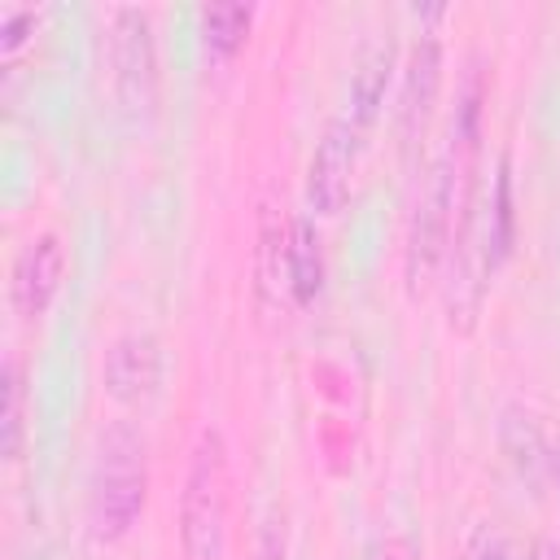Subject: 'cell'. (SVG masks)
I'll return each instance as SVG.
<instances>
[{
    "label": "cell",
    "mask_w": 560,
    "mask_h": 560,
    "mask_svg": "<svg viewBox=\"0 0 560 560\" xmlns=\"http://www.w3.org/2000/svg\"><path fill=\"white\" fill-rule=\"evenodd\" d=\"M149 477H144V442L127 424H109L96 446L92 494H88V525L92 538L118 542L144 512Z\"/></svg>",
    "instance_id": "cell-1"
},
{
    "label": "cell",
    "mask_w": 560,
    "mask_h": 560,
    "mask_svg": "<svg viewBox=\"0 0 560 560\" xmlns=\"http://www.w3.org/2000/svg\"><path fill=\"white\" fill-rule=\"evenodd\" d=\"M228 534V455L223 438L206 429L197 438L184 494H179V542L188 560H219Z\"/></svg>",
    "instance_id": "cell-2"
},
{
    "label": "cell",
    "mask_w": 560,
    "mask_h": 560,
    "mask_svg": "<svg viewBox=\"0 0 560 560\" xmlns=\"http://www.w3.org/2000/svg\"><path fill=\"white\" fill-rule=\"evenodd\" d=\"M109 52H114V83H118V101L127 114H153L158 105V52H153V26L144 9H118L114 13V35H109Z\"/></svg>",
    "instance_id": "cell-3"
},
{
    "label": "cell",
    "mask_w": 560,
    "mask_h": 560,
    "mask_svg": "<svg viewBox=\"0 0 560 560\" xmlns=\"http://www.w3.org/2000/svg\"><path fill=\"white\" fill-rule=\"evenodd\" d=\"M354 131L346 118L328 122V131L319 136L315 144V158H311V171H306V201L315 214L332 219L346 210L350 201V175H354Z\"/></svg>",
    "instance_id": "cell-4"
},
{
    "label": "cell",
    "mask_w": 560,
    "mask_h": 560,
    "mask_svg": "<svg viewBox=\"0 0 560 560\" xmlns=\"http://www.w3.org/2000/svg\"><path fill=\"white\" fill-rule=\"evenodd\" d=\"M105 394L114 402H144L158 394L162 385V346L153 332H122L109 350H105V368H101Z\"/></svg>",
    "instance_id": "cell-5"
},
{
    "label": "cell",
    "mask_w": 560,
    "mask_h": 560,
    "mask_svg": "<svg viewBox=\"0 0 560 560\" xmlns=\"http://www.w3.org/2000/svg\"><path fill=\"white\" fill-rule=\"evenodd\" d=\"M438 88H442V48L433 35H420L411 44L407 57V74H402V96H398V140L402 153L416 149V140L424 136V122L438 105Z\"/></svg>",
    "instance_id": "cell-6"
},
{
    "label": "cell",
    "mask_w": 560,
    "mask_h": 560,
    "mask_svg": "<svg viewBox=\"0 0 560 560\" xmlns=\"http://www.w3.org/2000/svg\"><path fill=\"white\" fill-rule=\"evenodd\" d=\"M61 271H66V249H61V241H57L52 232L26 241V249H22L18 262H13V280H9V289H13V311H18L22 319L44 315V311L52 306L57 289H61Z\"/></svg>",
    "instance_id": "cell-7"
},
{
    "label": "cell",
    "mask_w": 560,
    "mask_h": 560,
    "mask_svg": "<svg viewBox=\"0 0 560 560\" xmlns=\"http://www.w3.org/2000/svg\"><path fill=\"white\" fill-rule=\"evenodd\" d=\"M389 74H394V39L389 35H372L359 57H354V70H350V131L363 136L381 105H385V88H389Z\"/></svg>",
    "instance_id": "cell-8"
},
{
    "label": "cell",
    "mask_w": 560,
    "mask_h": 560,
    "mask_svg": "<svg viewBox=\"0 0 560 560\" xmlns=\"http://www.w3.org/2000/svg\"><path fill=\"white\" fill-rule=\"evenodd\" d=\"M477 228H481V258H486V271H499L512 254V228H516V214H512V171H508V158H499V171H494V188H490V206L477 214Z\"/></svg>",
    "instance_id": "cell-9"
},
{
    "label": "cell",
    "mask_w": 560,
    "mask_h": 560,
    "mask_svg": "<svg viewBox=\"0 0 560 560\" xmlns=\"http://www.w3.org/2000/svg\"><path fill=\"white\" fill-rule=\"evenodd\" d=\"M254 9L249 4H206L197 13V31H201V57L206 66H223L241 52L245 35H249Z\"/></svg>",
    "instance_id": "cell-10"
},
{
    "label": "cell",
    "mask_w": 560,
    "mask_h": 560,
    "mask_svg": "<svg viewBox=\"0 0 560 560\" xmlns=\"http://www.w3.org/2000/svg\"><path fill=\"white\" fill-rule=\"evenodd\" d=\"M319 284H324V254H319L315 223L293 219L289 223V293L298 306H311Z\"/></svg>",
    "instance_id": "cell-11"
},
{
    "label": "cell",
    "mask_w": 560,
    "mask_h": 560,
    "mask_svg": "<svg viewBox=\"0 0 560 560\" xmlns=\"http://www.w3.org/2000/svg\"><path fill=\"white\" fill-rule=\"evenodd\" d=\"M499 438H503V451H508V459L516 464V472L529 477V481H538V472H542V464H551V455H547V446H542V433H538L534 416L521 411V407H508Z\"/></svg>",
    "instance_id": "cell-12"
},
{
    "label": "cell",
    "mask_w": 560,
    "mask_h": 560,
    "mask_svg": "<svg viewBox=\"0 0 560 560\" xmlns=\"http://www.w3.org/2000/svg\"><path fill=\"white\" fill-rule=\"evenodd\" d=\"M22 451V368L18 359L4 363V459Z\"/></svg>",
    "instance_id": "cell-13"
},
{
    "label": "cell",
    "mask_w": 560,
    "mask_h": 560,
    "mask_svg": "<svg viewBox=\"0 0 560 560\" xmlns=\"http://www.w3.org/2000/svg\"><path fill=\"white\" fill-rule=\"evenodd\" d=\"M31 31H35V13H31V9L9 13L4 26H0V52H18V48L31 39Z\"/></svg>",
    "instance_id": "cell-14"
},
{
    "label": "cell",
    "mask_w": 560,
    "mask_h": 560,
    "mask_svg": "<svg viewBox=\"0 0 560 560\" xmlns=\"http://www.w3.org/2000/svg\"><path fill=\"white\" fill-rule=\"evenodd\" d=\"M249 560H284V525H280L276 516L262 525L258 547H254V556H249Z\"/></svg>",
    "instance_id": "cell-15"
},
{
    "label": "cell",
    "mask_w": 560,
    "mask_h": 560,
    "mask_svg": "<svg viewBox=\"0 0 560 560\" xmlns=\"http://www.w3.org/2000/svg\"><path fill=\"white\" fill-rule=\"evenodd\" d=\"M477 560H512V556H508V547H503L499 538H490V542H481V551H477Z\"/></svg>",
    "instance_id": "cell-16"
},
{
    "label": "cell",
    "mask_w": 560,
    "mask_h": 560,
    "mask_svg": "<svg viewBox=\"0 0 560 560\" xmlns=\"http://www.w3.org/2000/svg\"><path fill=\"white\" fill-rule=\"evenodd\" d=\"M372 560H411V551H407L402 542H385V547H381Z\"/></svg>",
    "instance_id": "cell-17"
},
{
    "label": "cell",
    "mask_w": 560,
    "mask_h": 560,
    "mask_svg": "<svg viewBox=\"0 0 560 560\" xmlns=\"http://www.w3.org/2000/svg\"><path fill=\"white\" fill-rule=\"evenodd\" d=\"M534 560H560V547L556 542H538L534 547Z\"/></svg>",
    "instance_id": "cell-18"
},
{
    "label": "cell",
    "mask_w": 560,
    "mask_h": 560,
    "mask_svg": "<svg viewBox=\"0 0 560 560\" xmlns=\"http://www.w3.org/2000/svg\"><path fill=\"white\" fill-rule=\"evenodd\" d=\"M551 464H556V472H560V451H556V455H551Z\"/></svg>",
    "instance_id": "cell-19"
}]
</instances>
